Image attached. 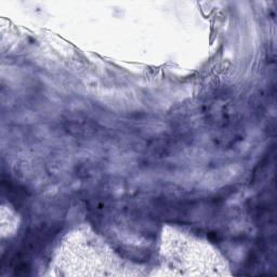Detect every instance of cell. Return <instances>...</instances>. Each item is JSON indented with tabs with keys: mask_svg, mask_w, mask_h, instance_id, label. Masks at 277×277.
I'll use <instances>...</instances> for the list:
<instances>
[{
	"mask_svg": "<svg viewBox=\"0 0 277 277\" xmlns=\"http://www.w3.org/2000/svg\"><path fill=\"white\" fill-rule=\"evenodd\" d=\"M68 129L70 131L76 130L78 134H88L95 130V126L91 121H87L86 119H75L68 121Z\"/></svg>",
	"mask_w": 277,
	"mask_h": 277,
	"instance_id": "cell-1",
	"label": "cell"
}]
</instances>
